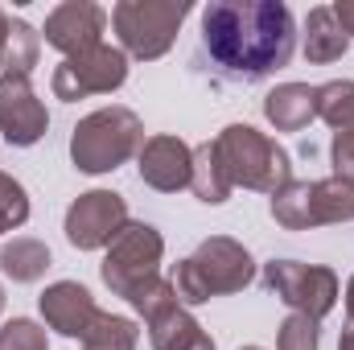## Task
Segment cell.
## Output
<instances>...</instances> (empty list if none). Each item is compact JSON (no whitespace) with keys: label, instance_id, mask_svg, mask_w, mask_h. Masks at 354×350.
I'll use <instances>...</instances> for the list:
<instances>
[{"label":"cell","instance_id":"d4e9b609","mask_svg":"<svg viewBox=\"0 0 354 350\" xmlns=\"http://www.w3.org/2000/svg\"><path fill=\"white\" fill-rule=\"evenodd\" d=\"M46 347H50L46 330L37 322H29V317H12L0 330V350H46Z\"/></svg>","mask_w":354,"mask_h":350},{"label":"cell","instance_id":"4316f807","mask_svg":"<svg viewBox=\"0 0 354 350\" xmlns=\"http://www.w3.org/2000/svg\"><path fill=\"white\" fill-rule=\"evenodd\" d=\"M334 17H338L342 33H346V37H354V0H338V4H334Z\"/></svg>","mask_w":354,"mask_h":350},{"label":"cell","instance_id":"f546056e","mask_svg":"<svg viewBox=\"0 0 354 350\" xmlns=\"http://www.w3.org/2000/svg\"><path fill=\"white\" fill-rule=\"evenodd\" d=\"M0 309H4V288H0Z\"/></svg>","mask_w":354,"mask_h":350},{"label":"cell","instance_id":"ac0fdd59","mask_svg":"<svg viewBox=\"0 0 354 350\" xmlns=\"http://www.w3.org/2000/svg\"><path fill=\"white\" fill-rule=\"evenodd\" d=\"M346 46H351V37L342 33L334 4H317L305 21V58L309 62H338L346 54Z\"/></svg>","mask_w":354,"mask_h":350},{"label":"cell","instance_id":"3957f363","mask_svg":"<svg viewBox=\"0 0 354 350\" xmlns=\"http://www.w3.org/2000/svg\"><path fill=\"white\" fill-rule=\"evenodd\" d=\"M145 149V124L132 107H99L71 132V161L83 174L120 169L128 157H140Z\"/></svg>","mask_w":354,"mask_h":350},{"label":"cell","instance_id":"ffe728a7","mask_svg":"<svg viewBox=\"0 0 354 350\" xmlns=\"http://www.w3.org/2000/svg\"><path fill=\"white\" fill-rule=\"evenodd\" d=\"M0 268H4V276H12L17 284H33V280H41L46 268H50V248H46L41 239H12V243L0 248Z\"/></svg>","mask_w":354,"mask_h":350},{"label":"cell","instance_id":"603a6c76","mask_svg":"<svg viewBox=\"0 0 354 350\" xmlns=\"http://www.w3.org/2000/svg\"><path fill=\"white\" fill-rule=\"evenodd\" d=\"M25 219H29L25 185H21V181H12L8 174H0V235H4V231H17Z\"/></svg>","mask_w":354,"mask_h":350},{"label":"cell","instance_id":"e0dca14e","mask_svg":"<svg viewBox=\"0 0 354 350\" xmlns=\"http://www.w3.org/2000/svg\"><path fill=\"white\" fill-rule=\"evenodd\" d=\"M264 116L276 132H301L317 116V87L305 83H280L264 95Z\"/></svg>","mask_w":354,"mask_h":350},{"label":"cell","instance_id":"484cf974","mask_svg":"<svg viewBox=\"0 0 354 350\" xmlns=\"http://www.w3.org/2000/svg\"><path fill=\"white\" fill-rule=\"evenodd\" d=\"M338 350H354V276H351V284H346V330L338 338Z\"/></svg>","mask_w":354,"mask_h":350},{"label":"cell","instance_id":"5b68a950","mask_svg":"<svg viewBox=\"0 0 354 350\" xmlns=\"http://www.w3.org/2000/svg\"><path fill=\"white\" fill-rule=\"evenodd\" d=\"M272 219L284 231H309L330 223H354V181L322 177V181H288L272 194Z\"/></svg>","mask_w":354,"mask_h":350},{"label":"cell","instance_id":"7402d4cb","mask_svg":"<svg viewBox=\"0 0 354 350\" xmlns=\"http://www.w3.org/2000/svg\"><path fill=\"white\" fill-rule=\"evenodd\" d=\"M136 322L128 317H111V313H99L91 322V330L83 334V350H136Z\"/></svg>","mask_w":354,"mask_h":350},{"label":"cell","instance_id":"d6986e66","mask_svg":"<svg viewBox=\"0 0 354 350\" xmlns=\"http://www.w3.org/2000/svg\"><path fill=\"white\" fill-rule=\"evenodd\" d=\"M189 190L202 198V202H210V206H218V202H227L231 198V177L223 169V161H218V149H214V140H206V145H198L194 149V174H189Z\"/></svg>","mask_w":354,"mask_h":350},{"label":"cell","instance_id":"2e32d148","mask_svg":"<svg viewBox=\"0 0 354 350\" xmlns=\"http://www.w3.org/2000/svg\"><path fill=\"white\" fill-rule=\"evenodd\" d=\"M145 322H149V342H153V350H214V338L185 313L181 301L161 305Z\"/></svg>","mask_w":354,"mask_h":350},{"label":"cell","instance_id":"7c38bea8","mask_svg":"<svg viewBox=\"0 0 354 350\" xmlns=\"http://www.w3.org/2000/svg\"><path fill=\"white\" fill-rule=\"evenodd\" d=\"M103 25H107V12L99 4H91V0H66V4H58L46 17V42L58 54L79 58V54L103 46Z\"/></svg>","mask_w":354,"mask_h":350},{"label":"cell","instance_id":"6da1fadb","mask_svg":"<svg viewBox=\"0 0 354 350\" xmlns=\"http://www.w3.org/2000/svg\"><path fill=\"white\" fill-rule=\"evenodd\" d=\"M202 46L231 79H268L288 66L297 25L280 0H210L202 8Z\"/></svg>","mask_w":354,"mask_h":350},{"label":"cell","instance_id":"ba28073f","mask_svg":"<svg viewBox=\"0 0 354 350\" xmlns=\"http://www.w3.org/2000/svg\"><path fill=\"white\" fill-rule=\"evenodd\" d=\"M264 284L292 313H309L313 322H322L338 305V276L322 264L272 260L264 264Z\"/></svg>","mask_w":354,"mask_h":350},{"label":"cell","instance_id":"f1b7e54d","mask_svg":"<svg viewBox=\"0 0 354 350\" xmlns=\"http://www.w3.org/2000/svg\"><path fill=\"white\" fill-rule=\"evenodd\" d=\"M239 350H264V347H239Z\"/></svg>","mask_w":354,"mask_h":350},{"label":"cell","instance_id":"9a60e30c","mask_svg":"<svg viewBox=\"0 0 354 350\" xmlns=\"http://www.w3.org/2000/svg\"><path fill=\"white\" fill-rule=\"evenodd\" d=\"M99 313H103V309L95 305V297H91L79 280H58V284H50V288L41 293V317H46V326L58 330L62 338H79V342H83V334L91 330V322H95Z\"/></svg>","mask_w":354,"mask_h":350},{"label":"cell","instance_id":"83f0119b","mask_svg":"<svg viewBox=\"0 0 354 350\" xmlns=\"http://www.w3.org/2000/svg\"><path fill=\"white\" fill-rule=\"evenodd\" d=\"M4 42H8V17H4V8H0V54H4Z\"/></svg>","mask_w":354,"mask_h":350},{"label":"cell","instance_id":"52a82bcc","mask_svg":"<svg viewBox=\"0 0 354 350\" xmlns=\"http://www.w3.org/2000/svg\"><path fill=\"white\" fill-rule=\"evenodd\" d=\"M161 256H165V239H161V231L157 227H149V223H128L120 235H115V243L107 248V256H103V284L115 293V297H132L145 280H153V276H161Z\"/></svg>","mask_w":354,"mask_h":350},{"label":"cell","instance_id":"44dd1931","mask_svg":"<svg viewBox=\"0 0 354 350\" xmlns=\"http://www.w3.org/2000/svg\"><path fill=\"white\" fill-rule=\"evenodd\" d=\"M37 50H41V33L29 21H8V42H4V54H0L4 75L29 79V71L37 66Z\"/></svg>","mask_w":354,"mask_h":350},{"label":"cell","instance_id":"5bb4252c","mask_svg":"<svg viewBox=\"0 0 354 350\" xmlns=\"http://www.w3.org/2000/svg\"><path fill=\"white\" fill-rule=\"evenodd\" d=\"M136 161H140V181L161 194L185 190L189 174H194V149L177 136H149Z\"/></svg>","mask_w":354,"mask_h":350},{"label":"cell","instance_id":"30bf717a","mask_svg":"<svg viewBox=\"0 0 354 350\" xmlns=\"http://www.w3.org/2000/svg\"><path fill=\"white\" fill-rule=\"evenodd\" d=\"M124 79H128L124 50L99 46V50H87L79 58H66L54 71V95L66 99V103L87 99V95H111L115 87H124Z\"/></svg>","mask_w":354,"mask_h":350},{"label":"cell","instance_id":"8992f818","mask_svg":"<svg viewBox=\"0 0 354 350\" xmlns=\"http://www.w3.org/2000/svg\"><path fill=\"white\" fill-rule=\"evenodd\" d=\"M185 17H189L185 0H120L111 8V25H115L120 46L140 62H153L174 46Z\"/></svg>","mask_w":354,"mask_h":350},{"label":"cell","instance_id":"277c9868","mask_svg":"<svg viewBox=\"0 0 354 350\" xmlns=\"http://www.w3.org/2000/svg\"><path fill=\"white\" fill-rule=\"evenodd\" d=\"M214 149H218V161L231 177V185H243V190H260V194H276L292 181V161L288 153L256 132L252 124H231L214 136Z\"/></svg>","mask_w":354,"mask_h":350},{"label":"cell","instance_id":"cb8c5ba5","mask_svg":"<svg viewBox=\"0 0 354 350\" xmlns=\"http://www.w3.org/2000/svg\"><path fill=\"white\" fill-rule=\"evenodd\" d=\"M322 334H317V322L309 313H288L284 326H280V342L276 350H317Z\"/></svg>","mask_w":354,"mask_h":350},{"label":"cell","instance_id":"8fae6325","mask_svg":"<svg viewBox=\"0 0 354 350\" xmlns=\"http://www.w3.org/2000/svg\"><path fill=\"white\" fill-rule=\"evenodd\" d=\"M50 128V111L37 99V91L29 87V79L21 75H0V132L8 145L29 149L46 136Z\"/></svg>","mask_w":354,"mask_h":350},{"label":"cell","instance_id":"4fadbf2b","mask_svg":"<svg viewBox=\"0 0 354 350\" xmlns=\"http://www.w3.org/2000/svg\"><path fill=\"white\" fill-rule=\"evenodd\" d=\"M317 116L334 128V177L354 181V83L351 79H334L326 87H317Z\"/></svg>","mask_w":354,"mask_h":350},{"label":"cell","instance_id":"7a4b0ae2","mask_svg":"<svg viewBox=\"0 0 354 350\" xmlns=\"http://www.w3.org/2000/svg\"><path fill=\"white\" fill-rule=\"evenodd\" d=\"M256 276V260L243 243L227 239V235H214L206 243H198L194 256L177 264L174 272V293L181 305H202L210 297H227V293H239L248 288Z\"/></svg>","mask_w":354,"mask_h":350},{"label":"cell","instance_id":"9c48e42d","mask_svg":"<svg viewBox=\"0 0 354 350\" xmlns=\"http://www.w3.org/2000/svg\"><path fill=\"white\" fill-rule=\"evenodd\" d=\"M128 223H132L128 202L115 190H91V194H79L66 210V239L79 252H99V248H111Z\"/></svg>","mask_w":354,"mask_h":350}]
</instances>
